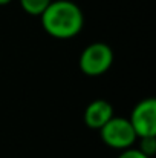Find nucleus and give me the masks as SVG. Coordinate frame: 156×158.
I'll use <instances>...</instances> for the list:
<instances>
[{
    "instance_id": "f257e3e1",
    "label": "nucleus",
    "mask_w": 156,
    "mask_h": 158,
    "mask_svg": "<svg viewBox=\"0 0 156 158\" xmlns=\"http://www.w3.org/2000/svg\"><path fill=\"white\" fill-rule=\"evenodd\" d=\"M42 28L58 40L77 37L84 28V12L72 0H52L40 15Z\"/></svg>"
},
{
    "instance_id": "f03ea898",
    "label": "nucleus",
    "mask_w": 156,
    "mask_h": 158,
    "mask_svg": "<svg viewBox=\"0 0 156 158\" xmlns=\"http://www.w3.org/2000/svg\"><path fill=\"white\" fill-rule=\"evenodd\" d=\"M113 51L104 42H94L87 45L78 58L80 71L87 77L104 75L113 64Z\"/></svg>"
},
{
    "instance_id": "7ed1b4c3",
    "label": "nucleus",
    "mask_w": 156,
    "mask_h": 158,
    "mask_svg": "<svg viewBox=\"0 0 156 158\" xmlns=\"http://www.w3.org/2000/svg\"><path fill=\"white\" fill-rule=\"evenodd\" d=\"M100 138L107 148L119 152L133 148V144L138 141L129 118L124 117H112L100 129Z\"/></svg>"
},
{
    "instance_id": "20e7f679",
    "label": "nucleus",
    "mask_w": 156,
    "mask_h": 158,
    "mask_svg": "<svg viewBox=\"0 0 156 158\" xmlns=\"http://www.w3.org/2000/svg\"><path fill=\"white\" fill-rule=\"evenodd\" d=\"M129 121L138 138L156 137V100L142 98L133 106Z\"/></svg>"
},
{
    "instance_id": "39448f33",
    "label": "nucleus",
    "mask_w": 156,
    "mask_h": 158,
    "mask_svg": "<svg viewBox=\"0 0 156 158\" xmlns=\"http://www.w3.org/2000/svg\"><path fill=\"white\" fill-rule=\"evenodd\" d=\"M113 117V106L104 98L92 100L84 109V123L89 129L100 131L104 124Z\"/></svg>"
},
{
    "instance_id": "423d86ee",
    "label": "nucleus",
    "mask_w": 156,
    "mask_h": 158,
    "mask_svg": "<svg viewBox=\"0 0 156 158\" xmlns=\"http://www.w3.org/2000/svg\"><path fill=\"white\" fill-rule=\"evenodd\" d=\"M52 0H18L22 9L32 17H40Z\"/></svg>"
},
{
    "instance_id": "0eeeda50",
    "label": "nucleus",
    "mask_w": 156,
    "mask_h": 158,
    "mask_svg": "<svg viewBox=\"0 0 156 158\" xmlns=\"http://www.w3.org/2000/svg\"><path fill=\"white\" fill-rule=\"evenodd\" d=\"M139 140V146L138 149L147 155V157H153V154L156 152V137H144V138H138Z\"/></svg>"
},
{
    "instance_id": "6e6552de",
    "label": "nucleus",
    "mask_w": 156,
    "mask_h": 158,
    "mask_svg": "<svg viewBox=\"0 0 156 158\" xmlns=\"http://www.w3.org/2000/svg\"><path fill=\"white\" fill-rule=\"evenodd\" d=\"M118 158H150L147 155H144L138 148H130V149H126V151H121Z\"/></svg>"
},
{
    "instance_id": "1a4fd4ad",
    "label": "nucleus",
    "mask_w": 156,
    "mask_h": 158,
    "mask_svg": "<svg viewBox=\"0 0 156 158\" xmlns=\"http://www.w3.org/2000/svg\"><path fill=\"white\" fill-rule=\"evenodd\" d=\"M12 0H0V6H6V5H9Z\"/></svg>"
}]
</instances>
